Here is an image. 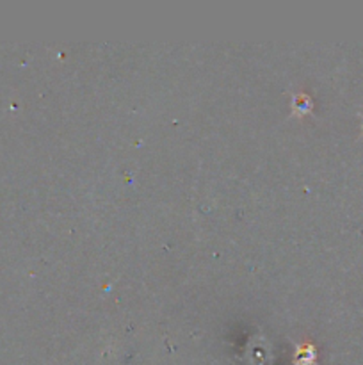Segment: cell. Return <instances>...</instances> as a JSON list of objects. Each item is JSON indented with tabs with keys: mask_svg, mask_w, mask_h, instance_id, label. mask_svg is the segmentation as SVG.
Returning a JSON list of instances; mask_svg holds the SVG:
<instances>
[{
	"mask_svg": "<svg viewBox=\"0 0 363 365\" xmlns=\"http://www.w3.org/2000/svg\"><path fill=\"white\" fill-rule=\"evenodd\" d=\"M292 111H294V116H306L312 112V99L308 94L299 93L294 96V102H292Z\"/></svg>",
	"mask_w": 363,
	"mask_h": 365,
	"instance_id": "6da1fadb",
	"label": "cell"
},
{
	"mask_svg": "<svg viewBox=\"0 0 363 365\" xmlns=\"http://www.w3.org/2000/svg\"><path fill=\"white\" fill-rule=\"evenodd\" d=\"M315 358H317V355H315L314 346H312L310 342H306V344H303L301 348L298 349V358H296V362H298L299 365H312L315 364Z\"/></svg>",
	"mask_w": 363,
	"mask_h": 365,
	"instance_id": "7a4b0ae2",
	"label": "cell"
}]
</instances>
